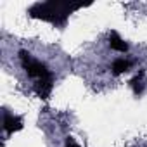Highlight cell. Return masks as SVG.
<instances>
[{
  "mask_svg": "<svg viewBox=\"0 0 147 147\" xmlns=\"http://www.w3.org/2000/svg\"><path fill=\"white\" fill-rule=\"evenodd\" d=\"M80 4H64V2H45V4H35L30 9V16L36 19L49 21L55 26H64L67 16L75 11L80 9Z\"/></svg>",
  "mask_w": 147,
  "mask_h": 147,
  "instance_id": "1",
  "label": "cell"
},
{
  "mask_svg": "<svg viewBox=\"0 0 147 147\" xmlns=\"http://www.w3.org/2000/svg\"><path fill=\"white\" fill-rule=\"evenodd\" d=\"M19 57H21V64H23V67L26 69L28 76L36 78V80H42V78L50 76V73H49V69L45 67V64H42V62H38V61H33L26 50H21V52H19Z\"/></svg>",
  "mask_w": 147,
  "mask_h": 147,
  "instance_id": "2",
  "label": "cell"
},
{
  "mask_svg": "<svg viewBox=\"0 0 147 147\" xmlns=\"http://www.w3.org/2000/svg\"><path fill=\"white\" fill-rule=\"evenodd\" d=\"M4 128L7 133H14V131L23 128V121L18 116H11L9 113H5L4 114Z\"/></svg>",
  "mask_w": 147,
  "mask_h": 147,
  "instance_id": "3",
  "label": "cell"
},
{
  "mask_svg": "<svg viewBox=\"0 0 147 147\" xmlns=\"http://www.w3.org/2000/svg\"><path fill=\"white\" fill-rule=\"evenodd\" d=\"M35 90H36V94L42 99H47L49 94H50V90H52V76H47V78L38 80L36 85H35Z\"/></svg>",
  "mask_w": 147,
  "mask_h": 147,
  "instance_id": "4",
  "label": "cell"
},
{
  "mask_svg": "<svg viewBox=\"0 0 147 147\" xmlns=\"http://www.w3.org/2000/svg\"><path fill=\"white\" fill-rule=\"evenodd\" d=\"M109 45H111V49H114L118 52H126L128 50V43L123 42V38L116 31H111V35H109Z\"/></svg>",
  "mask_w": 147,
  "mask_h": 147,
  "instance_id": "5",
  "label": "cell"
},
{
  "mask_svg": "<svg viewBox=\"0 0 147 147\" xmlns=\"http://www.w3.org/2000/svg\"><path fill=\"white\" fill-rule=\"evenodd\" d=\"M131 62L130 61H125V59H116L114 64H113V73L114 75H121V73H126L130 69Z\"/></svg>",
  "mask_w": 147,
  "mask_h": 147,
  "instance_id": "6",
  "label": "cell"
},
{
  "mask_svg": "<svg viewBox=\"0 0 147 147\" xmlns=\"http://www.w3.org/2000/svg\"><path fill=\"white\" fill-rule=\"evenodd\" d=\"M142 76H144V73H138V75L130 82V85H131V88H133L135 95H138V94L142 92Z\"/></svg>",
  "mask_w": 147,
  "mask_h": 147,
  "instance_id": "7",
  "label": "cell"
},
{
  "mask_svg": "<svg viewBox=\"0 0 147 147\" xmlns=\"http://www.w3.org/2000/svg\"><path fill=\"white\" fill-rule=\"evenodd\" d=\"M66 147H80V145H78L75 140H73L71 137H67V138H66Z\"/></svg>",
  "mask_w": 147,
  "mask_h": 147,
  "instance_id": "8",
  "label": "cell"
}]
</instances>
